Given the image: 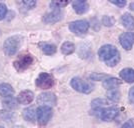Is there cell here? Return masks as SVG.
Returning a JSON list of instances; mask_svg holds the SVG:
<instances>
[{
    "mask_svg": "<svg viewBox=\"0 0 134 128\" xmlns=\"http://www.w3.org/2000/svg\"><path fill=\"white\" fill-rule=\"evenodd\" d=\"M120 77L122 78L124 81L128 82V83H132L134 82V70L131 68H125L122 69L120 73H119Z\"/></svg>",
    "mask_w": 134,
    "mask_h": 128,
    "instance_id": "9a60e30c",
    "label": "cell"
},
{
    "mask_svg": "<svg viewBox=\"0 0 134 128\" xmlns=\"http://www.w3.org/2000/svg\"><path fill=\"white\" fill-rule=\"evenodd\" d=\"M72 6L73 9L75 10L76 13L78 14H83L85 12L88 10V3L86 1H80V0H77V1H74L72 2Z\"/></svg>",
    "mask_w": 134,
    "mask_h": 128,
    "instance_id": "4fadbf2b",
    "label": "cell"
},
{
    "mask_svg": "<svg viewBox=\"0 0 134 128\" xmlns=\"http://www.w3.org/2000/svg\"><path fill=\"white\" fill-rule=\"evenodd\" d=\"M102 22L103 24L105 25V26H112L113 24H114V20H113V18L110 16H103L102 18Z\"/></svg>",
    "mask_w": 134,
    "mask_h": 128,
    "instance_id": "4316f807",
    "label": "cell"
},
{
    "mask_svg": "<svg viewBox=\"0 0 134 128\" xmlns=\"http://www.w3.org/2000/svg\"><path fill=\"white\" fill-rule=\"evenodd\" d=\"M130 9L134 11V3H131V4H130Z\"/></svg>",
    "mask_w": 134,
    "mask_h": 128,
    "instance_id": "1f68e13d",
    "label": "cell"
},
{
    "mask_svg": "<svg viewBox=\"0 0 134 128\" xmlns=\"http://www.w3.org/2000/svg\"><path fill=\"white\" fill-rule=\"evenodd\" d=\"M34 59L32 55L30 54H22L20 55L17 60L14 61V67L17 71L21 72V71H24L25 69H27L28 67L30 66L32 63H33Z\"/></svg>",
    "mask_w": 134,
    "mask_h": 128,
    "instance_id": "5b68a950",
    "label": "cell"
},
{
    "mask_svg": "<svg viewBox=\"0 0 134 128\" xmlns=\"http://www.w3.org/2000/svg\"><path fill=\"white\" fill-rule=\"evenodd\" d=\"M69 2L68 1H64V2H51L50 3V7L52 9H60V7H63V6H66Z\"/></svg>",
    "mask_w": 134,
    "mask_h": 128,
    "instance_id": "484cf974",
    "label": "cell"
},
{
    "mask_svg": "<svg viewBox=\"0 0 134 128\" xmlns=\"http://www.w3.org/2000/svg\"><path fill=\"white\" fill-rule=\"evenodd\" d=\"M6 13H7V7L4 3L0 2V20H2L3 18H5Z\"/></svg>",
    "mask_w": 134,
    "mask_h": 128,
    "instance_id": "83f0119b",
    "label": "cell"
},
{
    "mask_svg": "<svg viewBox=\"0 0 134 128\" xmlns=\"http://www.w3.org/2000/svg\"><path fill=\"white\" fill-rule=\"evenodd\" d=\"M35 84L40 89H49L54 85V78L49 73H40L35 81Z\"/></svg>",
    "mask_w": 134,
    "mask_h": 128,
    "instance_id": "277c9868",
    "label": "cell"
},
{
    "mask_svg": "<svg viewBox=\"0 0 134 128\" xmlns=\"http://www.w3.org/2000/svg\"><path fill=\"white\" fill-rule=\"evenodd\" d=\"M20 4L23 5V7L25 8V9H27V10H30V9H32L35 7L36 5V2L33 1V0H28V1H22V2H20Z\"/></svg>",
    "mask_w": 134,
    "mask_h": 128,
    "instance_id": "d4e9b609",
    "label": "cell"
},
{
    "mask_svg": "<svg viewBox=\"0 0 134 128\" xmlns=\"http://www.w3.org/2000/svg\"><path fill=\"white\" fill-rule=\"evenodd\" d=\"M108 104V101L105 100V99H95L91 102V105L93 107H96V108H99L101 106H104Z\"/></svg>",
    "mask_w": 134,
    "mask_h": 128,
    "instance_id": "cb8c5ba5",
    "label": "cell"
},
{
    "mask_svg": "<svg viewBox=\"0 0 134 128\" xmlns=\"http://www.w3.org/2000/svg\"><path fill=\"white\" fill-rule=\"evenodd\" d=\"M121 128H134V118H131V119L127 120L123 124Z\"/></svg>",
    "mask_w": 134,
    "mask_h": 128,
    "instance_id": "f1b7e54d",
    "label": "cell"
},
{
    "mask_svg": "<svg viewBox=\"0 0 134 128\" xmlns=\"http://www.w3.org/2000/svg\"><path fill=\"white\" fill-rule=\"evenodd\" d=\"M74 50H75V46H74L73 43L69 42V41L64 42L61 46V52L64 55H69V54L73 53Z\"/></svg>",
    "mask_w": 134,
    "mask_h": 128,
    "instance_id": "ffe728a7",
    "label": "cell"
},
{
    "mask_svg": "<svg viewBox=\"0 0 134 128\" xmlns=\"http://www.w3.org/2000/svg\"><path fill=\"white\" fill-rule=\"evenodd\" d=\"M129 100L131 102H134V87H132L129 91Z\"/></svg>",
    "mask_w": 134,
    "mask_h": 128,
    "instance_id": "4dcf8cb0",
    "label": "cell"
},
{
    "mask_svg": "<svg viewBox=\"0 0 134 128\" xmlns=\"http://www.w3.org/2000/svg\"><path fill=\"white\" fill-rule=\"evenodd\" d=\"M14 94V89L10 84L1 83L0 84V95L3 97H9Z\"/></svg>",
    "mask_w": 134,
    "mask_h": 128,
    "instance_id": "2e32d148",
    "label": "cell"
},
{
    "mask_svg": "<svg viewBox=\"0 0 134 128\" xmlns=\"http://www.w3.org/2000/svg\"><path fill=\"white\" fill-rule=\"evenodd\" d=\"M121 83H122L121 80H119L117 78H107L103 82V87L105 89H112V88L117 87L118 85H120Z\"/></svg>",
    "mask_w": 134,
    "mask_h": 128,
    "instance_id": "ac0fdd59",
    "label": "cell"
},
{
    "mask_svg": "<svg viewBox=\"0 0 134 128\" xmlns=\"http://www.w3.org/2000/svg\"><path fill=\"white\" fill-rule=\"evenodd\" d=\"M34 99V94L32 91L30 90H24L21 91L18 97H17V101L18 103L23 104V105H26V104H30Z\"/></svg>",
    "mask_w": 134,
    "mask_h": 128,
    "instance_id": "7c38bea8",
    "label": "cell"
},
{
    "mask_svg": "<svg viewBox=\"0 0 134 128\" xmlns=\"http://www.w3.org/2000/svg\"><path fill=\"white\" fill-rule=\"evenodd\" d=\"M62 18V12L60 9H52V11L51 12H48V13H46L43 18H42V20H43V22L46 23V24H53V23H56L58 22V21H60Z\"/></svg>",
    "mask_w": 134,
    "mask_h": 128,
    "instance_id": "9c48e42d",
    "label": "cell"
},
{
    "mask_svg": "<svg viewBox=\"0 0 134 128\" xmlns=\"http://www.w3.org/2000/svg\"><path fill=\"white\" fill-rule=\"evenodd\" d=\"M56 96L54 93L52 92H44V93H41L39 94L38 98H37V103L40 106H51L56 105Z\"/></svg>",
    "mask_w": 134,
    "mask_h": 128,
    "instance_id": "ba28073f",
    "label": "cell"
},
{
    "mask_svg": "<svg viewBox=\"0 0 134 128\" xmlns=\"http://www.w3.org/2000/svg\"><path fill=\"white\" fill-rule=\"evenodd\" d=\"M99 59L102 60L107 66L113 67L120 61V53L113 45H103L98 51Z\"/></svg>",
    "mask_w": 134,
    "mask_h": 128,
    "instance_id": "6da1fadb",
    "label": "cell"
},
{
    "mask_svg": "<svg viewBox=\"0 0 134 128\" xmlns=\"http://www.w3.org/2000/svg\"><path fill=\"white\" fill-rule=\"evenodd\" d=\"M119 42L125 50H130L134 44V32H126L120 35Z\"/></svg>",
    "mask_w": 134,
    "mask_h": 128,
    "instance_id": "30bf717a",
    "label": "cell"
},
{
    "mask_svg": "<svg viewBox=\"0 0 134 128\" xmlns=\"http://www.w3.org/2000/svg\"><path fill=\"white\" fill-rule=\"evenodd\" d=\"M17 102L18 101L15 98H13L12 96H9V97H5L2 100V105L7 109H13V108L17 107Z\"/></svg>",
    "mask_w": 134,
    "mask_h": 128,
    "instance_id": "d6986e66",
    "label": "cell"
},
{
    "mask_svg": "<svg viewBox=\"0 0 134 128\" xmlns=\"http://www.w3.org/2000/svg\"><path fill=\"white\" fill-rule=\"evenodd\" d=\"M0 128H4V127H2V126H0Z\"/></svg>",
    "mask_w": 134,
    "mask_h": 128,
    "instance_id": "836d02e7",
    "label": "cell"
},
{
    "mask_svg": "<svg viewBox=\"0 0 134 128\" xmlns=\"http://www.w3.org/2000/svg\"><path fill=\"white\" fill-rule=\"evenodd\" d=\"M71 86L73 87V89H75L76 91H78L80 93H84V94H88L93 90V85L89 82H86L82 80L79 77H74L71 80Z\"/></svg>",
    "mask_w": 134,
    "mask_h": 128,
    "instance_id": "3957f363",
    "label": "cell"
},
{
    "mask_svg": "<svg viewBox=\"0 0 134 128\" xmlns=\"http://www.w3.org/2000/svg\"><path fill=\"white\" fill-rule=\"evenodd\" d=\"M121 23L125 28L128 30H133L134 29V18L131 14L125 13L121 17Z\"/></svg>",
    "mask_w": 134,
    "mask_h": 128,
    "instance_id": "5bb4252c",
    "label": "cell"
},
{
    "mask_svg": "<svg viewBox=\"0 0 134 128\" xmlns=\"http://www.w3.org/2000/svg\"><path fill=\"white\" fill-rule=\"evenodd\" d=\"M21 36L14 35L7 38L3 44V50L7 56H13L18 50V47L21 43Z\"/></svg>",
    "mask_w": 134,
    "mask_h": 128,
    "instance_id": "7a4b0ae2",
    "label": "cell"
},
{
    "mask_svg": "<svg viewBox=\"0 0 134 128\" xmlns=\"http://www.w3.org/2000/svg\"><path fill=\"white\" fill-rule=\"evenodd\" d=\"M118 113H119L118 108L111 107V108H107V109H99L98 116L100 117L103 121H111L117 116Z\"/></svg>",
    "mask_w": 134,
    "mask_h": 128,
    "instance_id": "8fae6325",
    "label": "cell"
},
{
    "mask_svg": "<svg viewBox=\"0 0 134 128\" xmlns=\"http://www.w3.org/2000/svg\"><path fill=\"white\" fill-rule=\"evenodd\" d=\"M36 116L40 125H45L52 117V109L48 106H40L36 110Z\"/></svg>",
    "mask_w": 134,
    "mask_h": 128,
    "instance_id": "8992f818",
    "label": "cell"
},
{
    "mask_svg": "<svg viewBox=\"0 0 134 128\" xmlns=\"http://www.w3.org/2000/svg\"><path fill=\"white\" fill-rule=\"evenodd\" d=\"M56 50H57V48H56V46L54 44L44 43V44L42 45V51L46 55H52V54L55 53Z\"/></svg>",
    "mask_w": 134,
    "mask_h": 128,
    "instance_id": "44dd1931",
    "label": "cell"
},
{
    "mask_svg": "<svg viewBox=\"0 0 134 128\" xmlns=\"http://www.w3.org/2000/svg\"><path fill=\"white\" fill-rule=\"evenodd\" d=\"M106 96L108 99H110L111 101L117 102L120 99V92L117 89H110L107 91Z\"/></svg>",
    "mask_w": 134,
    "mask_h": 128,
    "instance_id": "7402d4cb",
    "label": "cell"
},
{
    "mask_svg": "<svg viewBox=\"0 0 134 128\" xmlns=\"http://www.w3.org/2000/svg\"><path fill=\"white\" fill-rule=\"evenodd\" d=\"M22 115L25 120L30 121V122H34L35 117H36V110H35L34 107H28V108L23 110Z\"/></svg>",
    "mask_w": 134,
    "mask_h": 128,
    "instance_id": "e0dca14e",
    "label": "cell"
},
{
    "mask_svg": "<svg viewBox=\"0 0 134 128\" xmlns=\"http://www.w3.org/2000/svg\"><path fill=\"white\" fill-rule=\"evenodd\" d=\"M69 29L74 34L81 35V34L86 33L88 31L89 23L86 20H76V21H73L69 24Z\"/></svg>",
    "mask_w": 134,
    "mask_h": 128,
    "instance_id": "52a82bcc",
    "label": "cell"
},
{
    "mask_svg": "<svg viewBox=\"0 0 134 128\" xmlns=\"http://www.w3.org/2000/svg\"><path fill=\"white\" fill-rule=\"evenodd\" d=\"M13 128H23L22 126H14Z\"/></svg>",
    "mask_w": 134,
    "mask_h": 128,
    "instance_id": "d6a6232c",
    "label": "cell"
},
{
    "mask_svg": "<svg viewBox=\"0 0 134 128\" xmlns=\"http://www.w3.org/2000/svg\"><path fill=\"white\" fill-rule=\"evenodd\" d=\"M110 3L118 6V7H124V6L126 5V1H124V0H121V1H113V0H111Z\"/></svg>",
    "mask_w": 134,
    "mask_h": 128,
    "instance_id": "f546056e",
    "label": "cell"
},
{
    "mask_svg": "<svg viewBox=\"0 0 134 128\" xmlns=\"http://www.w3.org/2000/svg\"><path fill=\"white\" fill-rule=\"evenodd\" d=\"M89 78L95 81H99V80H105L107 79L106 74H102V73H92L89 75Z\"/></svg>",
    "mask_w": 134,
    "mask_h": 128,
    "instance_id": "603a6c76",
    "label": "cell"
}]
</instances>
